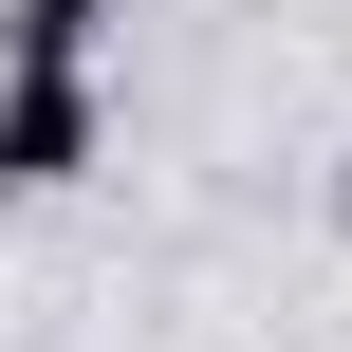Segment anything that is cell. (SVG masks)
<instances>
[{
    "label": "cell",
    "instance_id": "1",
    "mask_svg": "<svg viewBox=\"0 0 352 352\" xmlns=\"http://www.w3.org/2000/svg\"><path fill=\"white\" fill-rule=\"evenodd\" d=\"M93 148H111V93H93V56H37V74H0V186H93Z\"/></svg>",
    "mask_w": 352,
    "mask_h": 352
},
{
    "label": "cell",
    "instance_id": "2",
    "mask_svg": "<svg viewBox=\"0 0 352 352\" xmlns=\"http://www.w3.org/2000/svg\"><path fill=\"white\" fill-rule=\"evenodd\" d=\"M111 37V0H0V74H37V56H93Z\"/></svg>",
    "mask_w": 352,
    "mask_h": 352
}]
</instances>
